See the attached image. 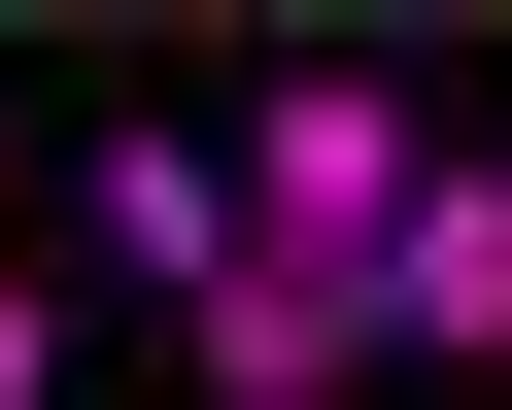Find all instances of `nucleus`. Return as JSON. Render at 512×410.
Returning <instances> with one entry per match:
<instances>
[{"label": "nucleus", "instance_id": "39448f33", "mask_svg": "<svg viewBox=\"0 0 512 410\" xmlns=\"http://www.w3.org/2000/svg\"><path fill=\"white\" fill-rule=\"evenodd\" d=\"M35 376H69V308H35V274H0V410H35Z\"/></svg>", "mask_w": 512, "mask_h": 410}, {"label": "nucleus", "instance_id": "20e7f679", "mask_svg": "<svg viewBox=\"0 0 512 410\" xmlns=\"http://www.w3.org/2000/svg\"><path fill=\"white\" fill-rule=\"evenodd\" d=\"M376 342H342V274H205V410H342Z\"/></svg>", "mask_w": 512, "mask_h": 410}, {"label": "nucleus", "instance_id": "f03ea898", "mask_svg": "<svg viewBox=\"0 0 512 410\" xmlns=\"http://www.w3.org/2000/svg\"><path fill=\"white\" fill-rule=\"evenodd\" d=\"M342 342H376V376H512V137H444V171L376 205V274H342Z\"/></svg>", "mask_w": 512, "mask_h": 410}, {"label": "nucleus", "instance_id": "f257e3e1", "mask_svg": "<svg viewBox=\"0 0 512 410\" xmlns=\"http://www.w3.org/2000/svg\"><path fill=\"white\" fill-rule=\"evenodd\" d=\"M444 137H478L444 69H274V137H239V274H376V205H410Z\"/></svg>", "mask_w": 512, "mask_h": 410}, {"label": "nucleus", "instance_id": "7ed1b4c3", "mask_svg": "<svg viewBox=\"0 0 512 410\" xmlns=\"http://www.w3.org/2000/svg\"><path fill=\"white\" fill-rule=\"evenodd\" d=\"M69 240H103L137 308H205V274H239V137H103V171H69Z\"/></svg>", "mask_w": 512, "mask_h": 410}]
</instances>
